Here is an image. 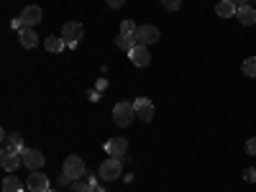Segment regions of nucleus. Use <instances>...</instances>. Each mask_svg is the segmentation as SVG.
Masks as SVG:
<instances>
[{"mask_svg": "<svg viewBox=\"0 0 256 192\" xmlns=\"http://www.w3.org/2000/svg\"><path fill=\"white\" fill-rule=\"evenodd\" d=\"M59 36L64 38L67 49H77V44H80L82 36H84V26L77 24V20H70V24H64V26H62V34H59Z\"/></svg>", "mask_w": 256, "mask_h": 192, "instance_id": "1", "label": "nucleus"}, {"mask_svg": "<svg viewBox=\"0 0 256 192\" xmlns=\"http://www.w3.org/2000/svg\"><path fill=\"white\" fill-rule=\"evenodd\" d=\"M98 174H100L102 182H116V180L123 174V164H120V159H116V156L105 159V162L98 166Z\"/></svg>", "mask_w": 256, "mask_h": 192, "instance_id": "2", "label": "nucleus"}, {"mask_svg": "<svg viewBox=\"0 0 256 192\" xmlns=\"http://www.w3.org/2000/svg\"><path fill=\"white\" fill-rule=\"evenodd\" d=\"M134 118H136L134 102H116V108H113V120H116V126L128 128V126L134 123Z\"/></svg>", "mask_w": 256, "mask_h": 192, "instance_id": "3", "label": "nucleus"}, {"mask_svg": "<svg viewBox=\"0 0 256 192\" xmlns=\"http://www.w3.org/2000/svg\"><path fill=\"white\" fill-rule=\"evenodd\" d=\"M64 174H67L70 180H82L84 174H88V166H84V159L72 154L64 159Z\"/></svg>", "mask_w": 256, "mask_h": 192, "instance_id": "4", "label": "nucleus"}, {"mask_svg": "<svg viewBox=\"0 0 256 192\" xmlns=\"http://www.w3.org/2000/svg\"><path fill=\"white\" fill-rule=\"evenodd\" d=\"M20 24H24V28H34L36 24H41V18H44V10H41L38 6H26L24 10H20Z\"/></svg>", "mask_w": 256, "mask_h": 192, "instance_id": "5", "label": "nucleus"}, {"mask_svg": "<svg viewBox=\"0 0 256 192\" xmlns=\"http://www.w3.org/2000/svg\"><path fill=\"white\" fill-rule=\"evenodd\" d=\"M26 190H31V192H49L52 190L49 187V177L41 172V169H36V172H31L28 180H26Z\"/></svg>", "mask_w": 256, "mask_h": 192, "instance_id": "6", "label": "nucleus"}, {"mask_svg": "<svg viewBox=\"0 0 256 192\" xmlns=\"http://www.w3.org/2000/svg\"><path fill=\"white\" fill-rule=\"evenodd\" d=\"M134 108H136V118L148 123V120H154V102L148 100V98H136L134 100Z\"/></svg>", "mask_w": 256, "mask_h": 192, "instance_id": "7", "label": "nucleus"}, {"mask_svg": "<svg viewBox=\"0 0 256 192\" xmlns=\"http://www.w3.org/2000/svg\"><path fill=\"white\" fill-rule=\"evenodd\" d=\"M20 156H24V166H28L31 172H36V169H41L44 166V154L38 152V148H24V152H20Z\"/></svg>", "mask_w": 256, "mask_h": 192, "instance_id": "8", "label": "nucleus"}, {"mask_svg": "<svg viewBox=\"0 0 256 192\" xmlns=\"http://www.w3.org/2000/svg\"><path fill=\"white\" fill-rule=\"evenodd\" d=\"M159 28L156 26H152V24H146V26H138V44H144V46H152V44H156L159 41Z\"/></svg>", "mask_w": 256, "mask_h": 192, "instance_id": "9", "label": "nucleus"}, {"mask_svg": "<svg viewBox=\"0 0 256 192\" xmlns=\"http://www.w3.org/2000/svg\"><path fill=\"white\" fill-rule=\"evenodd\" d=\"M128 56H131V62L136 64V67H148L152 64V54H148V46H144V44H138L136 49H131L128 52Z\"/></svg>", "mask_w": 256, "mask_h": 192, "instance_id": "10", "label": "nucleus"}, {"mask_svg": "<svg viewBox=\"0 0 256 192\" xmlns=\"http://www.w3.org/2000/svg\"><path fill=\"white\" fill-rule=\"evenodd\" d=\"M105 152H108V156H116V159H123L126 152H128V141L126 138H110L108 144H105Z\"/></svg>", "mask_w": 256, "mask_h": 192, "instance_id": "11", "label": "nucleus"}, {"mask_svg": "<svg viewBox=\"0 0 256 192\" xmlns=\"http://www.w3.org/2000/svg\"><path fill=\"white\" fill-rule=\"evenodd\" d=\"M24 138H20V134H6L3 136V152H13V154H20L24 152Z\"/></svg>", "mask_w": 256, "mask_h": 192, "instance_id": "12", "label": "nucleus"}, {"mask_svg": "<svg viewBox=\"0 0 256 192\" xmlns=\"http://www.w3.org/2000/svg\"><path fill=\"white\" fill-rule=\"evenodd\" d=\"M20 164H24V156H20V154H13V152H3V156H0V166H3L6 169V172H16V169L20 166Z\"/></svg>", "mask_w": 256, "mask_h": 192, "instance_id": "13", "label": "nucleus"}, {"mask_svg": "<svg viewBox=\"0 0 256 192\" xmlns=\"http://www.w3.org/2000/svg\"><path fill=\"white\" fill-rule=\"evenodd\" d=\"M18 41H20V46H24V49H34L38 44V36H36L34 28H20L18 31Z\"/></svg>", "mask_w": 256, "mask_h": 192, "instance_id": "14", "label": "nucleus"}, {"mask_svg": "<svg viewBox=\"0 0 256 192\" xmlns=\"http://www.w3.org/2000/svg\"><path fill=\"white\" fill-rule=\"evenodd\" d=\"M236 18L241 20L244 26H254V24H256V8L244 6V8H238V10H236Z\"/></svg>", "mask_w": 256, "mask_h": 192, "instance_id": "15", "label": "nucleus"}, {"mask_svg": "<svg viewBox=\"0 0 256 192\" xmlns=\"http://www.w3.org/2000/svg\"><path fill=\"white\" fill-rule=\"evenodd\" d=\"M236 6L230 3V0H220V3L216 6V13L220 16V18H236Z\"/></svg>", "mask_w": 256, "mask_h": 192, "instance_id": "16", "label": "nucleus"}, {"mask_svg": "<svg viewBox=\"0 0 256 192\" xmlns=\"http://www.w3.org/2000/svg\"><path fill=\"white\" fill-rule=\"evenodd\" d=\"M116 46H118V49H123V52H131V49H136V46H138V38H131V36L118 34V36H116Z\"/></svg>", "mask_w": 256, "mask_h": 192, "instance_id": "17", "label": "nucleus"}, {"mask_svg": "<svg viewBox=\"0 0 256 192\" xmlns=\"http://www.w3.org/2000/svg\"><path fill=\"white\" fill-rule=\"evenodd\" d=\"M44 46H46V52H52V54H59L64 46V38L62 36H46V41H44Z\"/></svg>", "mask_w": 256, "mask_h": 192, "instance_id": "18", "label": "nucleus"}, {"mask_svg": "<svg viewBox=\"0 0 256 192\" xmlns=\"http://www.w3.org/2000/svg\"><path fill=\"white\" fill-rule=\"evenodd\" d=\"M20 190H24V184H20V180L16 174H10V177L3 180V192H20Z\"/></svg>", "mask_w": 256, "mask_h": 192, "instance_id": "19", "label": "nucleus"}, {"mask_svg": "<svg viewBox=\"0 0 256 192\" xmlns=\"http://www.w3.org/2000/svg\"><path fill=\"white\" fill-rule=\"evenodd\" d=\"M120 34L131 36V38H138V26L134 24V20H123V24H120Z\"/></svg>", "mask_w": 256, "mask_h": 192, "instance_id": "20", "label": "nucleus"}, {"mask_svg": "<svg viewBox=\"0 0 256 192\" xmlns=\"http://www.w3.org/2000/svg\"><path fill=\"white\" fill-rule=\"evenodd\" d=\"M244 74L246 77H256V56L244 59Z\"/></svg>", "mask_w": 256, "mask_h": 192, "instance_id": "21", "label": "nucleus"}, {"mask_svg": "<svg viewBox=\"0 0 256 192\" xmlns=\"http://www.w3.org/2000/svg\"><path fill=\"white\" fill-rule=\"evenodd\" d=\"M164 10H180L182 8V0H159Z\"/></svg>", "mask_w": 256, "mask_h": 192, "instance_id": "22", "label": "nucleus"}, {"mask_svg": "<svg viewBox=\"0 0 256 192\" xmlns=\"http://www.w3.org/2000/svg\"><path fill=\"white\" fill-rule=\"evenodd\" d=\"M70 192H95V190H92V187H90L88 182H74Z\"/></svg>", "mask_w": 256, "mask_h": 192, "instance_id": "23", "label": "nucleus"}, {"mask_svg": "<svg viewBox=\"0 0 256 192\" xmlns=\"http://www.w3.org/2000/svg\"><path fill=\"white\" fill-rule=\"evenodd\" d=\"M246 154H248V156H256V136H251V138L246 141Z\"/></svg>", "mask_w": 256, "mask_h": 192, "instance_id": "24", "label": "nucleus"}, {"mask_svg": "<svg viewBox=\"0 0 256 192\" xmlns=\"http://www.w3.org/2000/svg\"><path fill=\"white\" fill-rule=\"evenodd\" d=\"M244 180H246V182H256V169H254V166H248L246 172H244Z\"/></svg>", "mask_w": 256, "mask_h": 192, "instance_id": "25", "label": "nucleus"}, {"mask_svg": "<svg viewBox=\"0 0 256 192\" xmlns=\"http://www.w3.org/2000/svg\"><path fill=\"white\" fill-rule=\"evenodd\" d=\"M10 26H13V31H20V28H24V24H20V18H18V16L10 20Z\"/></svg>", "mask_w": 256, "mask_h": 192, "instance_id": "26", "label": "nucleus"}, {"mask_svg": "<svg viewBox=\"0 0 256 192\" xmlns=\"http://www.w3.org/2000/svg\"><path fill=\"white\" fill-rule=\"evenodd\" d=\"M105 3H108L110 8H120V6L126 3V0H105Z\"/></svg>", "mask_w": 256, "mask_h": 192, "instance_id": "27", "label": "nucleus"}, {"mask_svg": "<svg viewBox=\"0 0 256 192\" xmlns=\"http://www.w3.org/2000/svg\"><path fill=\"white\" fill-rule=\"evenodd\" d=\"M70 182H72V180H70L67 174H62V177L56 180V184H62V187H64V184H70Z\"/></svg>", "mask_w": 256, "mask_h": 192, "instance_id": "28", "label": "nucleus"}, {"mask_svg": "<svg viewBox=\"0 0 256 192\" xmlns=\"http://www.w3.org/2000/svg\"><path fill=\"white\" fill-rule=\"evenodd\" d=\"M105 88H108V80H102V77H100V80H98V92L105 90Z\"/></svg>", "mask_w": 256, "mask_h": 192, "instance_id": "29", "label": "nucleus"}, {"mask_svg": "<svg viewBox=\"0 0 256 192\" xmlns=\"http://www.w3.org/2000/svg\"><path fill=\"white\" fill-rule=\"evenodd\" d=\"M230 3L236 6V8H244V6H248V0H230Z\"/></svg>", "mask_w": 256, "mask_h": 192, "instance_id": "30", "label": "nucleus"}, {"mask_svg": "<svg viewBox=\"0 0 256 192\" xmlns=\"http://www.w3.org/2000/svg\"><path fill=\"white\" fill-rule=\"evenodd\" d=\"M88 98H90V100H92V102H98V100H100V92H98V90H92V92H90V95H88Z\"/></svg>", "mask_w": 256, "mask_h": 192, "instance_id": "31", "label": "nucleus"}, {"mask_svg": "<svg viewBox=\"0 0 256 192\" xmlns=\"http://www.w3.org/2000/svg\"><path fill=\"white\" fill-rule=\"evenodd\" d=\"M95 192H105V190H100V187H95Z\"/></svg>", "mask_w": 256, "mask_h": 192, "instance_id": "32", "label": "nucleus"}, {"mask_svg": "<svg viewBox=\"0 0 256 192\" xmlns=\"http://www.w3.org/2000/svg\"><path fill=\"white\" fill-rule=\"evenodd\" d=\"M20 192H31V190H20Z\"/></svg>", "mask_w": 256, "mask_h": 192, "instance_id": "33", "label": "nucleus"}, {"mask_svg": "<svg viewBox=\"0 0 256 192\" xmlns=\"http://www.w3.org/2000/svg\"><path fill=\"white\" fill-rule=\"evenodd\" d=\"M49 192H56V190H49Z\"/></svg>", "mask_w": 256, "mask_h": 192, "instance_id": "34", "label": "nucleus"}]
</instances>
